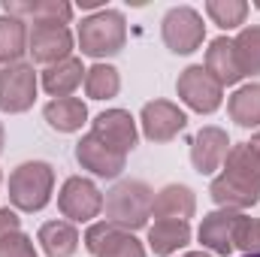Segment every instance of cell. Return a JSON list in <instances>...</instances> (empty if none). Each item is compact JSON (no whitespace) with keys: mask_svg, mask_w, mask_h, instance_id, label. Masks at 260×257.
I'll use <instances>...</instances> for the list:
<instances>
[{"mask_svg":"<svg viewBox=\"0 0 260 257\" xmlns=\"http://www.w3.org/2000/svg\"><path fill=\"white\" fill-rule=\"evenodd\" d=\"M151 206H154V191L139 182V179H124L118 185H112L103 197V209H106V221L121 227V230H142L151 218Z\"/></svg>","mask_w":260,"mask_h":257,"instance_id":"7a4b0ae2","label":"cell"},{"mask_svg":"<svg viewBox=\"0 0 260 257\" xmlns=\"http://www.w3.org/2000/svg\"><path fill=\"white\" fill-rule=\"evenodd\" d=\"M227 151H230L227 130L215 127V124H206L203 130H197L194 142H191V164H194V170L200 176H212L215 170L224 167Z\"/></svg>","mask_w":260,"mask_h":257,"instance_id":"5bb4252c","label":"cell"},{"mask_svg":"<svg viewBox=\"0 0 260 257\" xmlns=\"http://www.w3.org/2000/svg\"><path fill=\"white\" fill-rule=\"evenodd\" d=\"M40 85H43V91L49 94V97H55V100H61V97H73V91L79 88V85H85V64H82V58H67L61 64H52L43 70V76H40Z\"/></svg>","mask_w":260,"mask_h":257,"instance_id":"ac0fdd59","label":"cell"},{"mask_svg":"<svg viewBox=\"0 0 260 257\" xmlns=\"http://www.w3.org/2000/svg\"><path fill=\"white\" fill-rule=\"evenodd\" d=\"M27 37H30L27 21L15 15H0V64H21V58L27 55Z\"/></svg>","mask_w":260,"mask_h":257,"instance_id":"603a6c76","label":"cell"},{"mask_svg":"<svg viewBox=\"0 0 260 257\" xmlns=\"http://www.w3.org/2000/svg\"><path fill=\"white\" fill-rule=\"evenodd\" d=\"M154 221H191L197 215V194L188 185H164L154 194Z\"/></svg>","mask_w":260,"mask_h":257,"instance_id":"e0dca14e","label":"cell"},{"mask_svg":"<svg viewBox=\"0 0 260 257\" xmlns=\"http://www.w3.org/2000/svg\"><path fill=\"white\" fill-rule=\"evenodd\" d=\"M206 15L221 30H236L248 18V3L245 0H206Z\"/></svg>","mask_w":260,"mask_h":257,"instance_id":"4316f807","label":"cell"},{"mask_svg":"<svg viewBox=\"0 0 260 257\" xmlns=\"http://www.w3.org/2000/svg\"><path fill=\"white\" fill-rule=\"evenodd\" d=\"M18 230H21V218H18V212H15V209H0V242H3L6 236L18 233Z\"/></svg>","mask_w":260,"mask_h":257,"instance_id":"f546056e","label":"cell"},{"mask_svg":"<svg viewBox=\"0 0 260 257\" xmlns=\"http://www.w3.org/2000/svg\"><path fill=\"white\" fill-rule=\"evenodd\" d=\"M182 257H212L209 251H188V254H182Z\"/></svg>","mask_w":260,"mask_h":257,"instance_id":"d6a6232c","label":"cell"},{"mask_svg":"<svg viewBox=\"0 0 260 257\" xmlns=\"http://www.w3.org/2000/svg\"><path fill=\"white\" fill-rule=\"evenodd\" d=\"M37 88H40V79H37V70L34 64H12L0 70V112L6 115H21L34 106L37 100Z\"/></svg>","mask_w":260,"mask_h":257,"instance_id":"ba28073f","label":"cell"},{"mask_svg":"<svg viewBox=\"0 0 260 257\" xmlns=\"http://www.w3.org/2000/svg\"><path fill=\"white\" fill-rule=\"evenodd\" d=\"M242 212H233V209H215L203 218L200 230H197V239L203 242V248H209L212 254L227 257L233 254V230H236V221H239Z\"/></svg>","mask_w":260,"mask_h":257,"instance_id":"2e32d148","label":"cell"},{"mask_svg":"<svg viewBox=\"0 0 260 257\" xmlns=\"http://www.w3.org/2000/svg\"><path fill=\"white\" fill-rule=\"evenodd\" d=\"M209 194L218 203V209L233 212H245L260 203V154L248 142L230 145L221 176L212 179Z\"/></svg>","mask_w":260,"mask_h":257,"instance_id":"6da1fadb","label":"cell"},{"mask_svg":"<svg viewBox=\"0 0 260 257\" xmlns=\"http://www.w3.org/2000/svg\"><path fill=\"white\" fill-rule=\"evenodd\" d=\"M0 182H3V176H0Z\"/></svg>","mask_w":260,"mask_h":257,"instance_id":"8d00e7d4","label":"cell"},{"mask_svg":"<svg viewBox=\"0 0 260 257\" xmlns=\"http://www.w3.org/2000/svg\"><path fill=\"white\" fill-rule=\"evenodd\" d=\"M233 52H236V64L245 76H260V24H248L239 30V37L233 40Z\"/></svg>","mask_w":260,"mask_h":257,"instance_id":"484cf974","label":"cell"},{"mask_svg":"<svg viewBox=\"0 0 260 257\" xmlns=\"http://www.w3.org/2000/svg\"><path fill=\"white\" fill-rule=\"evenodd\" d=\"M85 248L94 257H145V245L109 221H94L85 230Z\"/></svg>","mask_w":260,"mask_h":257,"instance_id":"9c48e42d","label":"cell"},{"mask_svg":"<svg viewBox=\"0 0 260 257\" xmlns=\"http://www.w3.org/2000/svg\"><path fill=\"white\" fill-rule=\"evenodd\" d=\"M0 257H40L37 248H34V239L27 233H12L0 242Z\"/></svg>","mask_w":260,"mask_h":257,"instance_id":"f1b7e54d","label":"cell"},{"mask_svg":"<svg viewBox=\"0 0 260 257\" xmlns=\"http://www.w3.org/2000/svg\"><path fill=\"white\" fill-rule=\"evenodd\" d=\"M160 37H164V46L173 55H191L206 40L203 15L194 6H173L160 21Z\"/></svg>","mask_w":260,"mask_h":257,"instance_id":"8992f818","label":"cell"},{"mask_svg":"<svg viewBox=\"0 0 260 257\" xmlns=\"http://www.w3.org/2000/svg\"><path fill=\"white\" fill-rule=\"evenodd\" d=\"M191 221H154L148 227V248L157 257H173L185 245H191Z\"/></svg>","mask_w":260,"mask_h":257,"instance_id":"d6986e66","label":"cell"},{"mask_svg":"<svg viewBox=\"0 0 260 257\" xmlns=\"http://www.w3.org/2000/svg\"><path fill=\"white\" fill-rule=\"evenodd\" d=\"M58 209L70 224H94L103 212V191L85 176H70L58 191Z\"/></svg>","mask_w":260,"mask_h":257,"instance_id":"52a82bcc","label":"cell"},{"mask_svg":"<svg viewBox=\"0 0 260 257\" xmlns=\"http://www.w3.org/2000/svg\"><path fill=\"white\" fill-rule=\"evenodd\" d=\"M3 15L34 24H70L73 6L67 0H3Z\"/></svg>","mask_w":260,"mask_h":257,"instance_id":"9a60e30c","label":"cell"},{"mask_svg":"<svg viewBox=\"0 0 260 257\" xmlns=\"http://www.w3.org/2000/svg\"><path fill=\"white\" fill-rule=\"evenodd\" d=\"M248 145H251V148H254V151L260 154V130L254 133V136H251V142H248Z\"/></svg>","mask_w":260,"mask_h":257,"instance_id":"1f68e13d","label":"cell"},{"mask_svg":"<svg viewBox=\"0 0 260 257\" xmlns=\"http://www.w3.org/2000/svg\"><path fill=\"white\" fill-rule=\"evenodd\" d=\"M139 124L148 142H170L188 127V115L173 100H148L139 112Z\"/></svg>","mask_w":260,"mask_h":257,"instance_id":"8fae6325","label":"cell"},{"mask_svg":"<svg viewBox=\"0 0 260 257\" xmlns=\"http://www.w3.org/2000/svg\"><path fill=\"white\" fill-rule=\"evenodd\" d=\"M176 94L185 106H191L200 115H212L221 109L224 103V88L221 82L206 70L203 64H194L188 70L179 73V82H176Z\"/></svg>","mask_w":260,"mask_h":257,"instance_id":"5b68a950","label":"cell"},{"mask_svg":"<svg viewBox=\"0 0 260 257\" xmlns=\"http://www.w3.org/2000/svg\"><path fill=\"white\" fill-rule=\"evenodd\" d=\"M76 164L82 170H88L97 179H118L127 167V154L112 151L106 142H100L94 133H85L76 142Z\"/></svg>","mask_w":260,"mask_h":257,"instance_id":"7c38bea8","label":"cell"},{"mask_svg":"<svg viewBox=\"0 0 260 257\" xmlns=\"http://www.w3.org/2000/svg\"><path fill=\"white\" fill-rule=\"evenodd\" d=\"M76 43H79L82 55L97 58V61L118 55L124 49V43H127L124 12H118V9H100V12L85 15L82 24H79Z\"/></svg>","mask_w":260,"mask_h":257,"instance_id":"3957f363","label":"cell"},{"mask_svg":"<svg viewBox=\"0 0 260 257\" xmlns=\"http://www.w3.org/2000/svg\"><path fill=\"white\" fill-rule=\"evenodd\" d=\"M55 194V170L46 160H24L9 173V203L18 212H43Z\"/></svg>","mask_w":260,"mask_h":257,"instance_id":"277c9868","label":"cell"},{"mask_svg":"<svg viewBox=\"0 0 260 257\" xmlns=\"http://www.w3.org/2000/svg\"><path fill=\"white\" fill-rule=\"evenodd\" d=\"M91 133L100 142H106L112 151H118V154H130L136 148V142H139L136 121H133V115L127 109H106V112H100L94 118V124H91Z\"/></svg>","mask_w":260,"mask_h":257,"instance_id":"4fadbf2b","label":"cell"},{"mask_svg":"<svg viewBox=\"0 0 260 257\" xmlns=\"http://www.w3.org/2000/svg\"><path fill=\"white\" fill-rule=\"evenodd\" d=\"M242 257H260V254H242Z\"/></svg>","mask_w":260,"mask_h":257,"instance_id":"e575fe53","label":"cell"},{"mask_svg":"<svg viewBox=\"0 0 260 257\" xmlns=\"http://www.w3.org/2000/svg\"><path fill=\"white\" fill-rule=\"evenodd\" d=\"M121 91V73L112 64H94L85 70V94L91 100H112Z\"/></svg>","mask_w":260,"mask_h":257,"instance_id":"d4e9b609","label":"cell"},{"mask_svg":"<svg viewBox=\"0 0 260 257\" xmlns=\"http://www.w3.org/2000/svg\"><path fill=\"white\" fill-rule=\"evenodd\" d=\"M43 118L49 121V127L58 133H76L88 121V106L79 97H61V100H49L43 106Z\"/></svg>","mask_w":260,"mask_h":257,"instance_id":"7402d4cb","label":"cell"},{"mask_svg":"<svg viewBox=\"0 0 260 257\" xmlns=\"http://www.w3.org/2000/svg\"><path fill=\"white\" fill-rule=\"evenodd\" d=\"M254 6H257V9H260V0H257V3H254Z\"/></svg>","mask_w":260,"mask_h":257,"instance_id":"d590c367","label":"cell"},{"mask_svg":"<svg viewBox=\"0 0 260 257\" xmlns=\"http://www.w3.org/2000/svg\"><path fill=\"white\" fill-rule=\"evenodd\" d=\"M233 248H239L242 254H260V218L239 215L233 230Z\"/></svg>","mask_w":260,"mask_h":257,"instance_id":"83f0119b","label":"cell"},{"mask_svg":"<svg viewBox=\"0 0 260 257\" xmlns=\"http://www.w3.org/2000/svg\"><path fill=\"white\" fill-rule=\"evenodd\" d=\"M37 242L43 245L46 257H73L79 251V230L70 221H46L37 233Z\"/></svg>","mask_w":260,"mask_h":257,"instance_id":"44dd1931","label":"cell"},{"mask_svg":"<svg viewBox=\"0 0 260 257\" xmlns=\"http://www.w3.org/2000/svg\"><path fill=\"white\" fill-rule=\"evenodd\" d=\"M79 6H82V9H94V12H100V9H106V6H103L100 0H79Z\"/></svg>","mask_w":260,"mask_h":257,"instance_id":"4dcf8cb0","label":"cell"},{"mask_svg":"<svg viewBox=\"0 0 260 257\" xmlns=\"http://www.w3.org/2000/svg\"><path fill=\"white\" fill-rule=\"evenodd\" d=\"M203 67L221 82V88L242 82V70L236 64V52H233V40H230V37H218V40L209 43V49H206V64Z\"/></svg>","mask_w":260,"mask_h":257,"instance_id":"ffe728a7","label":"cell"},{"mask_svg":"<svg viewBox=\"0 0 260 257\" xmlns=\"http://www.w3.org/2000/svg\"><path fill=\"white\" fill-rule=\"evenodd\" d=\"M227 115L239 127H260V82L242 85L227 100Z\"/></svg>","mask_w":260,"mask_h":257,"instance_id":"cb8c5ba5","label":"cell"},{"mask_svg":"<svg viewBox=\"0 0 260 257\" xmlns=\"http://www.w3.org/2000/svg\"><path fill=\"white\" fill-rule=\"evenodd\" d=\"M73 30L67 24H34L27 37V55L34 64L52 67L73 58Z\"/></svg>","mask_w":260,"mask_h":257,"instance_id":"30bf717a","label":"cell"},{"mask_svg":"<svg viewBox=\"0 0 260 257\" xmlns=\"http://www.w3.org/2000/svg\"><path fill=\"white\" fill-rule=\"evenodd\" d=\"M3 142H6V133H3V124H0V154H3Z\"/></svg>","mask_w":260,"mask_h":257,"instance_id":"836d02e7","label":"cell"}]
</instances>
